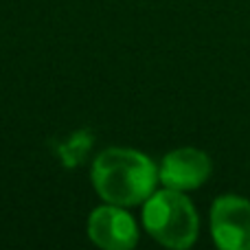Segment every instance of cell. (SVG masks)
Returning a JSON list of instances; mask_svg holds the SVG:
<instances>
[{
  "mask_svg": "<svg viewBox=\"0 0 250 250\" xmlns=\"http://www.w3.org/2000/svg\"><path fill=\"white\" fill-rule=\"evenodd\" d=\"M158 167L149 156L127 147H108L92 163V185L108 204L136 207L156 191Z\"/></svg>",
  "mask_w": 250,
  "mask_h": 250,
  "instance_id": "obj_1",
  "label": "cell"
},
{
  "mask_svg": "<svg viewBox=\"0 0 250 250\" xmlns=\"http://www.w3.org/2000/svg\"><path fill=\"white\" fill-rule=\"evenodd\" d=\"M143 226L158 244L185 250L198 239L200 220L185 191H154L143 207Z\"/></svg>",
  "mask_w": 250,
  "mask_h": 250,
  "instance_id": "obj_2",
  "label": "cell"
},
{
  "mask_svg": "<svg viewBox=\"0 0 250 250\" xmlns=\"http://www.w3.org/2000/svg\"><path fill=\"white\" fill-rule=\"evenodd\" d=\"M211 235L222 250H250V202L220 195L211 207Z\"/></svg>",
  "mask_w": 250,
  "mask_h": 250,
  "instance_id": "obj_3",
  "label": "cell"
},
{
  "mask_svg": "<svg viewBox=\"0 0 250 250\" xmlns=\"http://www.w3.org/2000/svg\"><path fill=\"white\" fill-rule=\"evenodd\" d=\"M213 171V163L202 149L195 147H180L173 149L160 160L158 182L167 189L191 191L202 187Z\"/></svg>",
  "mask_w": 250,
  "mask_h": 250,
  "instance_id": "obj_4",
  "label": "cell"
},
{
  "mask_svg": "<svg viewBox=\"0 0 250 250\" xmlns=\"http://www.w3.org/2000/svg\"><path fill=\"white\" fill-rule=\"evenodd\" d=\"M88 235L97 246L105 250H129L138 242L134 217L117 204L99 207L92 211V215L88 217Z\"/></svg>",
  "mask_w": 250,
  "mask_h": 250,
  "instance_id": "obj_5",
  "label": "cell"
}]
</instances>
